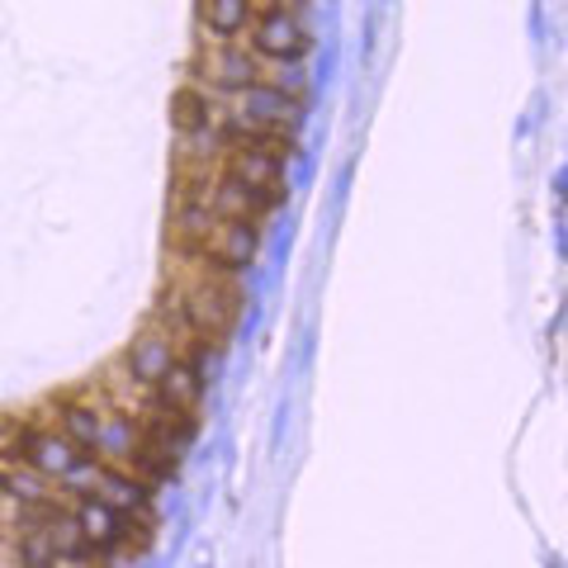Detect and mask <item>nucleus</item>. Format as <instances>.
I'll list each match as a JSON object with an SVG mask.
<instances>
[{"label": "nucleus", "mask_w": 568, "mask_h": 568, "mask_svg": "<svg viewBox=\"0 0 568 568\" xmlns=\"http://www.w3.org/2000/svg\"><path fill=\"white\" fill-rule=\"evenodd\" d=\"M194 275L185 284H175L181 294V313L190 332L200 342L227 351V336L237 332L242 323V308H246V290H242V275H219V271H204L200 261H190Z\"/></svg>", "instance_id": "f257e3e1"}, {"label": "nucleus", "mask_w": 568, "mask_h": 568, "mask_svg": "<svg viewBox=\"0 0 568 568\" xmlns=\"http://www.w3.org/2000/svg\"><path fill=\"white\" fill-rule=\"evenodd\" d=\"M261 81V62L246 52V43H204L190 62V85L209 95H242Z\"/></svg>", "instance_id": "f03ea898"}, {"label": "nucleus", "mask_w": 568, "mask_h": 568, "mask_svg": "<svg viewBox=\"0 0 568 568\" xmlns=\"http://www.w3.org/2000/svg\"><path fill=\"white\" fill-rule=\"evenodd\" d=\"M308 24L298 10H261L246 29V52L256 62H304L308 58Z\"/></svg>", "instance_id": "7ed1b4c3"}, {"label": "nucleus", "mask_w": 568, "mask_h": 568, "mask_svg": "<svg viewBox=\"0 0 568 568\" xmlns=\"http://www.w3.org/2000/svg\"><path fill=\"white\" fill-rule=\"evenodd\" d=\"M85 493L110 503L123 517H142V521H156V488H148L133 469L110 465V459H95L91 478H85Z\"/></svg>", "instance_id": "20e7f679"}, {"label": "nucleus", "mask_w": 568, "mask_h": 568, "mask_svg": "<svg viewBox=\"0 0 568 568\" xmlns=\"http://www.w3.org/2000/svg\"><path fill=\"white\" fill-rule=\"evenodd\" d=\"M67 497H71L67 507H71V521H77L81 540L91 545L100 559H119L123 555V536H129V517L114 511L110 503H100V497H91V493H67Z\"/></svg>", "instance_id": "39448f33"}, {"label": "nucleus", "mask_w": 568, "mask_h": 568, "mask_svg": "<svg viewBox=\"0 0 568 568\" xmlns=\"http://www.w3.org/2000/svg\"><path fill=\"white\" fill-rule=\"evenodd\" d=\"M52 432H58L67 446H77L85 459H100V436H104V417L110 407L100 398H85V394H58L52 398Z\"/></svg>", "instance_id": "423d86ee"}, {"label": "nucleus", "mask_w": 568, "mask_h": 568, "mask_svg": "<svg viewBox=\"0 0 568 568\" xmlns=\"http://www.w3.org/2000/svg\"><path fill=\"white\" fill-rule=\"evenodd\" d=\"M280 204H284V190L242 185L237 175H227V171H219V181L209 190V209L219 223H265Z\"/></svg>", "instance_id": "0eeeda50"}, {"label": "nucleus", "mask_w": 568, "mask_h": 568, "mask_svg": "<svg viewBox=\"0 0 568 568\" xmlns=\"http://www.w3.org/2000/svg\"><path fill=\"white\" fill-rule=\"evenodd\" d=\"M256 252H261V223H219L209 246L200 252V265L219 275H246L256 265Z\"/></svg>", "instance_id": "6e6552de"}, {"label": "nucleus", "mask_w": 568, "mask_h": 568, "mask_svg": "<svg viewBox=\"0 0 568 568\" xmlns=\"http://www.w3.org/2000/svg\"><path fill=\"white\" fill-rule=\"evenodd\" d=\"M175 355H181V346H175L156 323H148L129 346H123L119 365H123V375H129L138 388H152V384L175 365Z\"/></svg>", "instance_id": "1a4fd4ad"}, {"label": "nucleus", "mask_w": 568, "mask_h": 568, "mask_svg": "<svg viewBox=\"0 0 568 568\" xmlns=\"http://www.w3.org/2000/svg\"><path fill=\"white\" fill-rule=\"evenodd\" d=\"M213 227H219V219H213V209H209V204L175 200L171 219H166V242H171V252H175V256L200 261V252H204L209 237H213Z\"/></svg>", "instance_id": "9d476101"}, {"label": "nucleus", "mask_w": 568, "mask_h": 568, "mask_svg": "<svg viewBox=\"0 0 568 568\" xmlns=\"http://www.w3.org/2000/svg\"><path fill=\"white\" fill-rule=\"evenodd\" d=\"M204 394H209V379L190 361H181V355H175V365L152 384V398L162 403V407H175V413H194V417H200Z\"/></svg>", "instance_id": "9b49d317"}, {"label": "nucleus", "mask_w": 568, "mask_h": 568, "mask_svg": "<svg viewBox=\"0 0 568 568\" xmlns=\"http://www.w3.org/2000/svg\"><path fill=\"white\" fill-rule=\"evenodd\" d=\"M223 123V104L213 100L209 91H200V85H181V91L171 95V129L181 138H194V133H209Z\"/></svg>", "instance_id": "f8f14e48"}, {"label": "nucleus", "mask_w": 568, "mask_h": 568, "mask_svg": "<svg viewBox=\"0 0 568 568\" xmlns=\"http://www.w3.org/2000/svg\"><path fill=\"white\" fill-rule=\"evenodd\" d=\"M252 20H256L252 0H200V29L209 33V43H242Z\"/></svg>", "instance_id": "ddd939ff"}, {"label": "nucleus", "mask_w": 568, "mask_h": 568, "mask_svg": "<svg viewBox=\"0 0 568 568\" xmlns=\"http://www.w3.org/2000/svg\"><path fill=\"white\" fill-rule=\"evenodd\" d=\"M123 469H133L148 488H162V484H171V478L181 474V455L166 450V446H156V440H142L138 436L129 459H123Z\"/></svg>", "instance_id": "4468645a"}, {"label": "nucleus", "mask_w": 568, "mask_h": 568, "mask_svg": "<svg viewBox=\"0 0 568 568\" xmlns=\"http://www.w3.org/2000/svg\"><path fill=\"white\" fill-rule=\"evenodd\" d=\"M52 568H110V559H52Z\"/></svg>", "instance_id": "2eb2a0df"}, {"label": "nucleus", "mask_w": 568, "mask_h": 568, "mask_svg": "<svg viewBox=\"0 0 568 568\" xmlns=\"http://www.w3.org/2000/svg\"><path fill=\"white\" fill-rule=\"evenodd\" d=\"M0 497H6V465H0Z\"/></svg>", "instance_id": "dca6fc26"}, {"label": "nucleus", "mask_w": 568, "mask_h": 568, "mask_svg": "<svg viewBox=\"0 0 568 568\" xmlns=\"http://www.w3.org/2000/svg\"><path fill=\"white\" fill-rule=\"evenodd\" d=\"M298 6H304V0H298Z\"/></svg>", "instance_id": "f3484780"}]
</instances>
